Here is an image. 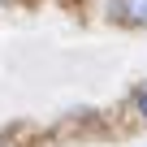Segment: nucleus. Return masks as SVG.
<instances>
[{"label": "nucleus", "instance_id": "1", "mask_svg": "<svg viewBox=\"0 0 147 147\" xmlns=\"http://www.w3.org/2000/svg\"><path fill=\"white\" fill-rule=\"evenodd\" d=\"M113 13L130 26H143L147 22V0H113Z\"/></svg>", "mask_w": 147, "mask_h": 147}, {"label": "nucleus", "instance_id": "2", "mask_svg": "<svg viewBox=\"0 0 147 147\" xmlns=\"http://www.w3.org/2000/svg\"><path fill=\"white\" fill-rule=\"evenodd\" d=\"M138 113H143V117H147V91H143V95H138Z\"/></svg>", "mask_w": 147, "mask_h": 147}]
</instances>
